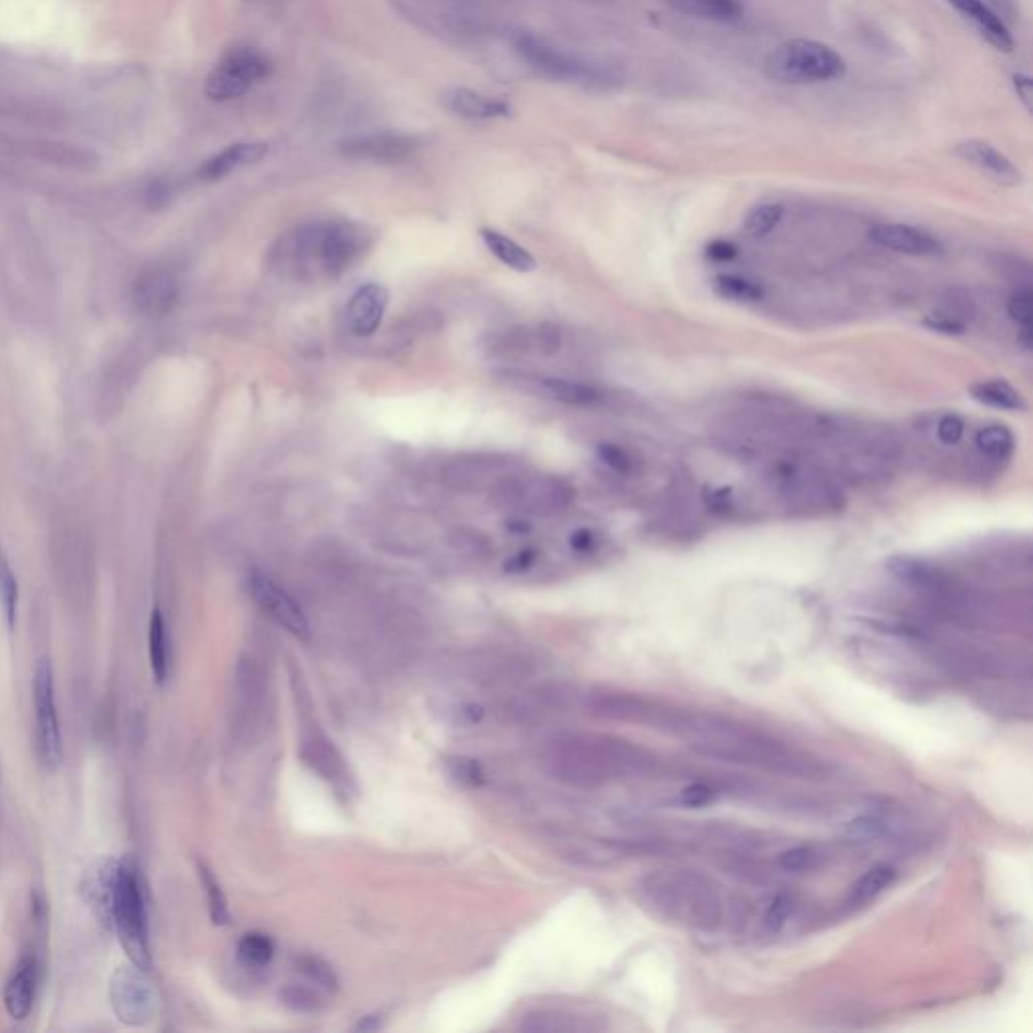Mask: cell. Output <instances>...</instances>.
Returning <instances> with one entry per match:
<instances>
[{
    "label": "cell",
    "mask_w": 1033,
    "mask_h": 1033,
    "mask_svg": "<svg viewBox=\"0 0 1033 1033\" xmlns=\"http://www.w3.org/2000/svg\"><path fill=\"white\" fill-rule=\"evenodd\" d=\"M652 729L682 739L695 753L787 777L822 779L828 765L785 741L717 713L684 711L660 703Z\"/></svg>",
    "instance_id": "6da1fadb"
},
{
    "label": "cell",
    "mask_w": 1033,
    "mask_h": 1033,
    "mask_svg": "<svg viewBox=\"0 0 1033 1033\" xmlns=\"http://www.w3.org/2000/svg\"><path fill=\"white\" fill-rule=\"evenodd\" d=\"M543 761L555 779L584 789L648 779L660 769L652 751L602 733L561 735L547 745Z\"/></svg>",
    "instance_id": "7a4b0ae2"
},
{
    "label": "cell",
    "mask_w": 1033,
    "mask_h": 1033,
    "mask_svg": "<svg viewBox=\"0 0 1033 1033\" xmlns=\"http://www.w3.org/2000/svg\"><path fill=\"white\" fill-rule=\"evenodd\" d=\"M636 892L642 906L658 921L705 933L725 923L723 886L699 870H654L638 882Z\"/></svg>",
    "instance_id": "3957f363"
},
{
    "label": "cell",
    "mask_w": 1033,
    "mask_h": 1033,
    "mask_svg": "<svg viewBox=\"0 0 1033 1033\" xmlns=\"http://www.w3.org/2000/svg\"><path fill=\"white\" fill-rule=\"evenodd\" d=\"M370 243L372 235L360 222L323 220L285 235L275 255L297 275L335 279L366 255Z\"/></svg>",
    "instance_id": "277c9868"
},
{
    "label": "cell",
    "mask_w": 1033,
    "mask_h": 1033,
    "mask_svg": "<svg viewBox=\"0 0 1033 1033\" xmlns=\"http://www.w3.org/2000/svg\"><path fill=\"white\" fill-rule=\"evenodd\" d=\"M844 57L832 47L808 41L793 39L781 43L767 55L765 71L773 81L787 85H814L842 79L846 75Z\"/></svg>",
    "instance_id": "5b68a950"
},
{
    "label": "cell",
    "mask_w": 1033,
    "mask_h": 1033,
    "mask_svg": "<svg viewBox=\"0 0 1033 1033\" xmlns=\"http://www.w3.org/2000/svg\"><path fill=\"white\" fill-rule=\"evenodd\" d=\"M111 931H116L120 945L124 947L130 961L148 971L152 965V955L148 941L146 904L138 870L128 858H122L116 896H113Z\"/></svg>",
    "instance_id": "8992f818"
},
{
    "label": "cell",
    "mask_w": 1033,
    "mask_h": 1033,
    "mask_svg": "<svg viewBox=\"0 0 1033 1033\" xmlns=\"http://www.w3.org/2000/svg\"><path fill=\"white\" fill-rule=\"evenodd\" d=\"M515 51L533 71L555 81L590 87H604L612 81L604 69L580 61L578 57H571L569 53L535 35H519L515 41Z\"/></svg>",
    "instance_id": "52a82bcc"
},
{
    "label": "cell",
    "mask_w": 1033,
    "mask_h": 1033,
    "mask_svg": "<svg viewBox=\"0 0 1033 1033\" xmlns=\"http://www.w3.org/2000/svg\"><path fill=\"white\" fill-rule=\"evenodd\" d=\"M273 71L271 59L255 47H235L222 55L204 83L212 101H231L245 95Z\"/></svg>",
    "instance_id": "ba28073f"
},
{
    "label": "cell",
    "mask_w": 1033,
    "mask_h": 1033,
    "mask_svg": "<svg viewBox=\"0 0 1033 1033\" xmlns=\"http://www.w3.org/2000/svg\"><path fill=\"white\" fill-rule=\"evenodd\" d=\"M109 1001L116 1017L130 1027L146 1025L158 1011V995L146 969L122 965L111 975Z\"/></svg>",
    "instance_id": "9c48e42d"
},
{
    "label": "cell",
    "mask_w": 1033,
    "mask_h": 1033,
    "mask_svg": "<svg viewBox=\"0 0 1033 1033\" xmlns=\"http://www.w3.org/2000/svg\"><path fill=\"white\" fill-rule=\"evenodd\" d=\"M33 701L37 717V749L47 769L63 763V743L55 701V678L49 660H39L33 678Z\"/></svg>",
    "instance_id": "30bf717a"
},
{
    "label": "cell",
    "mask_w": 1033,
    "mask_h": 1033,
    "mask_svg": "<svg viewBox=\"0 0 1033 1033\" xmlns=\"http://www.w3.org/2000/svg\"><path fill=\"white\" fill-rule=\"evenodd\" d=\"M265 697L267 684L263 670L253 658H243L237 668L235 721L239 733L247 739L253 737L257 729H261V721L265 717Z\"/></svg>",
    "instance_id": "8fae6325"
},
{
    "label": "cell",
    "mask_w": 1033,
    "mask_h": 1033,
    "mask_svg": "<svg viewBox=\"0 0 1033 1033\" xmlns=\"http://www.w3.org/2000/svg\"><path fill=\"white\" fill-rule=\"evenodd\" d=\"M420 142L412 134L400 132H372L346 138L339 144L343 156L354 160H370L382 164H394L410 158L418 150Z\"/></svg>",
    "instance_id": "7c38bea8"
},
{
    "label": "cell",
    "mask_w": 1033,
    "mask_h": 1033,
    "mask_svg": "<svg viewBox=\"0 0 1033 1033\" xmlns=\"http://www.w3.org/2000/svg\"><path fill=\"white\" fill-rule=\"evenodd\" d=\"M249 588L253 600L269 618H273L279 626H283L299 638L309 636V622L305 618V612L281 586H277L271 578L263 576V573H253L249 580Z\"/></svg>",
    "instance_id": "4fadbf2b"
},
{
    "label": "cell",
    "mask_w": 1033,
    "mask_h": 1033,
    "mask_svg": "<svg viewBox=\"0 0 1033 1033\" xmlns=\"http://www.w3.org/2000/svg\"><path fill=\"white\" fill-rule=\"evenodd\" d=\"M120 866L122 858L103 856L95 860L81 878V898L105 929H111V910L113 896H116Z\"/></svg>",
    "instance_id": "5bb4252c"
},
{
    "label": "cell",
    "mask_w": 1033,
    "mask_h": 1033,
    "mask_svg": "<svg viewBox=\"0 0 1033 1033\" xmlns=\"http://www.w3.org/2000/svg\"><path fill=\"white\" fill-rule=\"evenodd\" d=\"M301 755L303 761L337 793L350 795L354 791L356 785L348 761L325 735L309 733L301 745Z\"/></svg>",
    "instance_id": "9a60e30c"
},
{
    "label": "cell",
    "mask_w": 1033,
    "mask_h": 1033,
    "mask_svg": "<svg viewBox=\"0 0 1033 1033\" xmlns=\"http://www.w3.org/2000/svg\"><path fill=\"white\" fill-rule=\"evenodd\" d=\"M132 297L140 313L148 317H166L178 305L180 285L176 275L166 267H152L136 279Z\"/></svg>",
    "instance_id": "2e32d148"
},
{
    "label": "cell",
    "mask_w": 1033,
    "mask_h": 1033,
    "mask_svg": "<svg viewBox=\"0 0 1033 1033\" xmlns=\"http://www.w3.org/2000/svg\"><path fill=\"white\" fill-rule=\"evenodd\" d=\"M390 303V293L380 283L362 285L350 299L348 319L350 327L358 337H370L382 325Z\"/></svg>",
    "instance_id": "e0dca14e"
},
{
    "label": "cell",
    "mask_w": 1033,
    "mask_h": 1033,
    "mask_svg": "<svg viewBox=\"0 0 1033 1033\" xmlns=\"http://www.w3.org/2000/svg\"><path fill=\"white\" fill-rule=\"evenodd\" d=\"M955 154L1003 186H1019L1023 180L1019 168L989 142H983V140L963 142L957 146Z\"/></svg>",
    "instance_id": "ac0fdd59"
},
{
    "label": "cell",
    "mask_w": 1033,
    "mask_h": 1033,
    "mask_svg": "<svg viewBox=\"0 0 1033 1033\" xmlns=\"http://www.w3.org/2000/svg\"><path fill=\"white\" fill-rule=\"evenodd\" d=\"M872 241L884 249L914 257H931L943 251L939 239L908 224H878L872 231Z\"/></svg>",
    "instance_id": "d6986e66"
},
{
    "label": "cell",
    "mask_w": 1033,
    "mask_h": 1033,
    "mask_svg": "<svg viewBox=\"0 0 1033 1033\" xmlns=\"http://www.w3.org/2000/svg\"><path fill=\"white\" fill-rule=\"evenodd\" d=\"M267 154H269V146L265 142L233 144V146H228L226 150L218 152L216 156L208 158L200 166L198 176L204 182H216V180H222L228 174H233V172H237V170H241L245 166L261 162Z\"/></svg>",
    "instance_id": "ffe728a7"
},
{
    "label": "cell",
    "mask_w": 1033,
    "mask_h": 1033,
    "mask_svg": "<svg viewBox=\"0 0 1033 1033\" xmlns=\"http://www.w3.org/2000/svg\"><path fill=\"white\" fill-rule=\"evenodd\" d=\"M446 105L452 113L467 120H499L511 116V105L503 99L489 97L485 93H479L475 89L467 87H456L448 91Z\"/></svg>",
    "instance_id": "44dd1931"
},
{
    "label": "cell",
    "mask_w": 1033,
    "mask_h": 1033,
    "mask_svg": "<svg viewBox=\"0 0 1033 1033\" xmlns=\"http://www.w3.org/2000/svg\"><path fill=\"white\" fill-rule=\"evenodd\" d=\"M949 5L955 7L967 21H971L981 33V37L987 43H991L997 51H1013V37L1007 25L983 3V0H949Z\"/></svg>",
    "instance_id": "7402d4cb"
},
{
    "label": "cell",
    "mask_w": 1033,
    "mask_h": 1033,
    "mask_svg": "<svg viewBox=\"0 0 1033 1033\" xmlns=\"http://www.w3.org/2000/svg\"><path fill=\"white\" fill-rule=\"evenodd\" d=\"M35 989H37V959L33 955H27L17 965L15 973L11 975L7 987H5V1007L7 1013L23 1021L29 1017L35 1001Z\"/></svg>",
    "instance_id": "603a6c76"
},
{
    "label": "cell",
    "mask_w": 1033,
    "mask_h": 1033,
    "mask_svg": "<svg viewBox=\"0 0 1033 1033\" xmlns=\"http://www.w3.org/2000/svg\"><path fill=\"white\" fill-rule=\"evenodd\" d=\"M664 3L682 15L717 23H733L743 17L741 0H664Z\"/></svg>",
    "instance_id": "cb8c5ba5"
},
{
    "label": "cell",
    "mask_w": 1033,
    "mask_h": 1033,
    "mask_svg": "<svg viewBox=\"0 0 1033 1033\" xmlns=\"http://www.w3.org/2000/svg\"><path fill=\"white\" fill-rule=\"evenodd\" d=\"M481 239H483L485 247L489 249V253L493 257H497L511 271L531 273L537 269V261L525 247H521L507 235L495 231V228H481Z\"/></svg>",
    "instance_id": "d4e9b609"
},
{
    "label": "cell",
    "mask_w": 1033,
    "mask_h": 1033,
    "mask_svg": "<svg viewBox=\"0 0 1033 1033\" xmlns=\"http://www.w3.org/2000/svg\"><path fill=\"white\" fill-rule=\"evenodd\" d=\"M896 868L890 864H876L866 874H862L848 894L850 906H868L870 902L878 900L894 882H896Z\"/></svg>",
    "instance_id": "484cf974"
},
{
    "label": "cell",
    "mask_w": 1033,
    "mask_h": 1033,
    "mask_svg": "<svg viewBox=\"0 0 1033 1033\" xmlns=\"http://www.w3.org/2000/svg\"><path fill=\"white\" fill-rule=\"evenodd\" d=\"M150 664L156 682H166L170 668V642L166 620L160 610H154L150 620Z\"/></svg>",
    "instance_id": "4316f807"
},
{
    "label": "cell",
    "mask_w": 1033,
    "mask_h": 1033,
    "mask_svg": "<svg viewBox=\"0 0 1033 1033\" xmlns=\"http://www.w3.org/2000/svg\"><path fill=\"white\" fill-rule=\"evenodd\" d=\"M971 394L977 402L981 404H987V406H993V408H1001V410H1013V412H1019V410H1025V400L1023 396L1007 382L1003 380H991V382H981V384H975L971 388Z\"/></svg>",
    "instance_id": "83f0119b"
},
{
    "label": "cell",
    "mask_w": 1033,
    "mask_h": 1033,
    "mask_svg": "<svg viewBox=\"0 0 1033 1033\" xmlns=\"http://www.w3.org/2000/svg\"><path fill=\"white\" fill-rule=\"evenodd\" d=\"M975 444H977L979 452L983 456L991 458V461H1007L1015 450L1013 432L1001 424H991V426L981 428L975 436Z\"/></svg>",
    "instance_id": "f1b7e54d"
},
{
    "label": "cell",
    "mask_w": 1033,
    "mask_h": 1033,
    "mask_svg": "<svg viewBox=\"0 0 1033 1033\" xmlns=\"http://www.w3.org/2000/svg\"><path fill=\"white\" fill-rule=\"evenodd\" d=\"M543 386H545V392L553 400L563 402V404H571V406H588V404H594V402L600 400V392L594 386L582 384V382L561 380V378H545Z\"/></svg>",
    "instance_id": "f546056e"
},
{
    "label": "cell",
    "mask_w": 1033,
    "mask_h": 1033,
    "mask_svg": "<svg viewBox=\"0 0 1033 1033\" xmlns=\"http://www.w3.org/2000/svg\"><path fill=\"white\" fill-rule=\"evenodd\" d=\"M17 606H19V584L11 569V563L5 555V549H3V545H0V612H3V618L9 626V630L15 628Z\"/></svg>",
    "instance_id": "4dcf8cb0"
},
{
    "label": "cell",
    "mask_w": 1033,
    "mask_h": 1033,
    "mask_svg": "<svg viewBox=\"0 0 1033 1033\" xmlns=\"http://www.w3.org/2000/svg\"><path fill=\"white\" fill-rule=\"evenodd\" d=\"M713 289L723 299L737 301V303H757L765 295L763 289L755 281L737 277V275H719L713 281Z\"/></svg>",
    "instance_id": "1f68e13d"
},
{
    "label": "cell",
    "mask_w": 1033,
    "mask_h": 1033,
    "mask_svg": "<svg viewBox=\"0 0 1033 1033\" xmlns=\"http://www.w3.org/2000/svg\"><path fill=\"white\" fill-rule=\"evenodd\" d=\"M198 872H200V880H202V886H204V892H206V900H208V910H210V918L214 925H228L231 923V910H228V902H226V896L220 888V882L216 880V876L212 874V870L206 866V864H198Z\"/></svg>",
    "instance_id": "d6a6232c"
},
{
    "label": "cell",
    "mask_w": 1033,
    "mask_h": 1033,
    "mask_svg": "<svg viewBox=\"0 0 1033 1033\" xmlns=\"http://www.w3.org/2000/svg\"><path fill=\"white\" fill-rule=\"evenodd\" d=\"M1007 309H1009V317L1017 325V333H1019V339L1023 343V348L1029 350L1031 348V337H1033V331H1031V323H1033L1031 291L1029 289H1021V291L1013 293L1011 299H1009V307Z\"/></svg>",
    "instance_id": "836d02e7"
},
{
    "label": "cell",
    "mask_w": 1033,
    "mask_h": 1033,
    "mask_svg": "<svg viewBox=\"0 0 1033 1033\" xmlns=\"http://www.w3.org/2000/svg\"><path fill=\"white\" fill-rule=\"evenodd\" d=\"M275 955L273 941L261 933H249L239 943V957L249 967H265Z\"/></svg>",
    "instance_id": "e575fe53"
},
{
    "label": "cell",
    "mask_w": 1033,
    "mask_h": 1033,
    "mask_svg": "<svg viewBox=\"0 0 1033 1033\" xmlns=\"http://www.w3.org/2000/svg\"><path fill=\"white\" fill-rule=\"evenodd\" d=\"M826 854L814 846H795L779 856V866L787 872H808L824 864Z\"/></svg>",
    "instance_id": "d590c367"
},
{
    "label": "cell",
    "mask_w": 1033,
    "mask_h": 1033,
    "mask_svg": "<svg viewBox=\"0 0 1033 1033\" xmlns=\"http://www.w3.org/2000/svg\"><path fill=\"white\" fill-rule=\"evenodd\" d=\"M783 218V206L781 204H763L749 212L745 220V231L753 237H765Z\"/></svg>",
    "instance_id": "8d00e7d4"
},
{
    "label": "cell",
    "mask_w": 1033,
    "mask_h": 1033,
    "mask_svg": "<svg viewBox=\"0 0 1033 1033\" xmlns=\"http://www.w3.org/2000/svg\"><path fill=\"white\" fill-rule=\"evenodd\" d=\"M297 969L309 979L313 981L317 987L321 989H327V991H335L339 981H337V975L333 971V967L329 963H325L323 959L319 957H313V955H303L297 959Z\"/></svg>",
    "instance_id": "74e56055"
},
{
    "label": "cell",
    "mask_w": 1033,
    "mask_h": 1033,
    "mask_svg": "<svg viewBox=\"0 0 1033 1033\" xmlns=\"http://www.w3.org/2000/svg\"><path fill=\"white\" fill-rule=\"evenodd\" d=\"M281 1001L297 1013H315L323 1007V999L315 989L305 985H289L281 991Z\"/></svg>",
    "instance_id": "f35d334b"
},
{
    "label": "cell",
    "mask_w": 1033,
    "mask_h": 1033,
    "mask_svg": "<svg viewBox=\"0 0 1033 1033\" xmlns=\"http://www.w3.org/2000/svg\"><path fill=\"white\" fill-rule=\"evenodd\" d=\"M448 771L458 783L469 787H481L485 783V771L481 763L471 757H450Z\"/></svg>",
    "instance_id": "ab89813d"
},
{
    "label": "cell",
    "mask_w": 1033,
    "mask_h": 1033,
    "mask_svg": "<svg viewBox=\"0 0 1033 1033\" xmlns=\"http://www.w3.org/2000/svg\"><path fill=\"white\" fill-rule=\"evenodd\" d=\"M888 830V824L880 816H864L848 824L846 836L854 842H870L880 836H884Z\"/></svg>",
    "instance_id": "60d3db41"
},
{
    "label": "cell",
    "mask_w": 1033,
    "mask_h": 1033,
    "mask_svg": "<svg viewBox=\"0 0 1033 1033\" xmlns=\"http://www.w3.org/2000/svg\"><path fill=\"white\" fill-rule=\"evenodd\" d=\"M793 910H795V900H793L789 894H779V896H775V898L771 900V904H769L767 912H765V918H763L765 927H767L771 933L781 931V929L787 925V921L791 918Z\"/></svg>",
    "instance_id": "b9f144b4"
},
{
    "label": "cell",
    "mask_w": 1033,
    "mask_h": 1033,
    "mask_svg": "<svg viewBox=\"0 0 1033 1033\" xmlns=\"http://www.w3.org/2000/svg\"><path fill=\"white\" fill-rule=\"evenodd\" d=\"M598 456L602 458L604 465H608L616 473L626 475V473L632 471V458L628 456V452L624 448H620L616 444H610V442L600 444Z\"/></svg>",
    "instance_id": "7bdbcfd3"
},
{
    "label": "cell",
    "mask_w": 1033,
    "mask_h": 1033,
    "mask_svg": "<svg viewBox=\"0 0 1033 1033\" xmlns=\"http://www.w3.org/2000/svg\"><path fill=\"white\" fill-rule=\"evenodd\" d=\"M937 434H939V440L945 444L961 442V438L965 434L963 418H959L957 414H945L937 424Z\"/></svg>",
    "instance_id": "ee69618b"
},
{
    "label": "cell",
    "mask_w": 1033,
    "mask_h": 1033,
    "mask_svg": "<svg viewBox=\"0 0 1033 1033\" xmlns=\"http://www.w3.org/2000/svg\"><path fill=\"white\" fill-rule=\"evenodd\" d=\"M686 806H705V803H709L713 799V789L709 785H703V783H697V785H691L686 787L682 791V797H680Z\"/></svg>",
    "instance_id": "f6af8a7d"
},
{
    "label": "cell",
    "mask_w": 1033,
    "mask_h": 1033,
    "mask_svg": "<svg viewBox=\"0 0 1033 1033\" xmlns=\"http://www.w3.org/2000/svg\"><path fill=\"white\" fill-rule=\"evenodd\" d=\"M925 325L931 327L933 331H941V333H947V335H959L965 331V325L959 323L957 319H951L947 315H929L925 319Z\"/></svg>",
    "instance_id": "bcb514c9"
},
{
    "label": "cell",
    "mask_w": 1033,
    "mask_h": 1033,
    "mask_svg": "<svg viewBox=\"0 0 1033 1033\" xmlns=\"http://www.w3.org/2000/svg\"><path fill=\"white\" fill-rule=\"evenodd\" d=\"M1013 87H1015L1017 97L1025 105V109L1031 111V107H1033V81H1031V77L1021 75V73L1013 75Z\"/></svg>",
    "instance_id": "7dc6e473"
},
{
    "label": "cell",
    "mask_w": 1033,
    "mask_h": 1033,
    "mask_svg": "<svg viewBox=\"0 0 1033 1033\" xmlns=\"http://www.w3.org/2000/svg\"><path fill=\"white\" fill-rule=\"evenodd\" d=\"M707 255L713 259V261H731L737 257V247L729 241H713L709 247H707Z\"/></svg>",
    "instance_id": "c3c4849f"
},
{
    "label": "cell",
    "mask_w": 1033,
    "mask_h": 1033,
    "mask_svg": "<svg viewBox=\"0 0 1033 1033\" xmlns=\"http://www.w3.org/2000/svg\"><path fill=\"white\" fill-rule=\"evenodd\" d=\"M594 545H596V537H594V533L590 529H580V531H576V533L571 535V547L576 549V551H580V553L592 551Z\"/></svg>",
    "instance_id": "681fc988"
},
{
    "label": "cell",
    "mask_w": 1033,
    "mask_h": 1033,
    "mask_svg": "<svg viewBox=\"0 0 1033 1033\" xmlns=\"http://www.w3.org/2000/svg\"><path fill=\"white\" fill-rule=\"evenodd\" d=\"M531 559H533V553H529V551H521L517 557H513V559H511V563H507V567H509V569H513V571H523V569L531 563Z\"/></svg>",
    "instance_id": "f907efd6"
}]
</instances>
